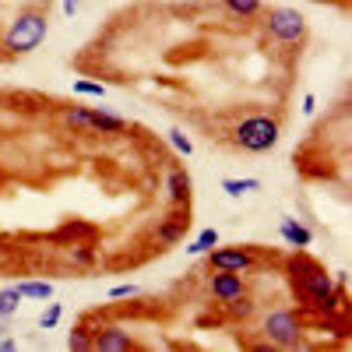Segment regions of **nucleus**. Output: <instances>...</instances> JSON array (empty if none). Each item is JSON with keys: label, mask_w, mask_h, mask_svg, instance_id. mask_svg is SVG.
Segmentation results:
<instances>
[{"label": "nucleus", "mask_w": 352, "mask_h": 352, "mask_svg": "<svg viewBox=\"0 0 352 352\" xmlns=\"http://www.w3.org/2000/svg\"><path fill=\"white\" fill-rule=\"evenodd\" d=\"M285 278L292 285V296L300 300V314L324 317L345 310V285H338V278L328 275L324 264L307 254V247H296V254L285 261Z\"/></svg>", "instance_id": "obj_1"}, {"label": "nucleus", "mask_w": 352, "mask_h": 352, "mask_svg": "<svg viewBox=\"0 0 352 352\" xmlns=\"http://www.w3.org/2000/svg\"><path fill=\"white\" fill-rule=\"evenodd\" d=\"M46 32H50V18L43 11H36V8L32 11H18V18L8 25V32H4V50L11 56L32 53V50L43 46Z\"/></svg>", "instance_id": "obj_2"}, {"label": "nucleus", "mask_w": 352, "mask_h": 352, "mask_svg": "<svg viewBox=\"0 0 352 352\" xmlns=\"http://www.w3.org/2000/svg\"><path fill=\"white\" fill-rule=\"evenodd\" d=\"M264 338H268L272 345L278 349H296L303 342V314L300 310H292V307H278L272 310L268 317H264V324H261Z\"/></svg>", "instance_id": "obj_3"}, {"label": "nucleus", "mask_w": 352, "mask_h": 352, "mask_svg": "<svg viewBox=\"0 0 352 352\" xmlns=\"http://www.w3.org/2000/svg\"><path fill=\"white\" fill-rule=\"evenodd\" d=\"M232 141L240 144L243 152H272L278 144V120H272V116H247V120L236 124V131H232Z\"/></svg>", "instance_id": "obj_4"}, {"label": "nucleus", "mask_w": 352, "mask_h": 352, "mask_svg": "<svg viewBox=\"0 0 352 352\" xmlns=\"http://www.w3.org/2000/svg\"><path fill=\"white\" fill-rule=\"evenodd\" d=\"M264 32H268L275 43H285V46H296L307 39V18L292 8H272L264 14Z\"/></svg>", "instance_id": "obj_5"}, {"label": "nucleus", "mask_w": 352, "mask_h": 352, "mask_svg": "<svg viewBox=\"0 0 352 352\" xmlns=\"http://www.w3.org/2000/svg\"><path fill=\"white\" fill-rule=\"evenodd\" d=\"M208 264H212V272H236V275H243V272H254V254L247 250V247H222V250H208Z\"/></svg>", "instance_id": "obj_6"}, {"label": "nucleus", "mask_w": 352, "mask_h": 352, "mask_svg": "<svg viewBox=\"0 0 352 352\" xmlns=\"http://www.w3.org/2000/svg\"><path fill=\"white\" fill-rule=\"evenodd\" d=\"M134 338L120 324H99L92 331V352H131Z\"/></svg>", "instance_id": "obj_7"}, {"label": "nucleus", "mask_w": 352, "mask_h": 352, "mask_svg": "<svg viewBox=\"0 0 352 352\" xmlns=\"http://www.w3.org/2000/svg\"><path fill=\"white\" fill-rule=\"evenodd\" d=\"M208 292H212L219 303H229V300L243 296V292H247V282H243V275H236V272H212Z\"/></svg>", "instance_id": "obj_8"}, {"label": "nucleus", "mask_w": 352, "mask_h": 352, "mask_svg": "<svg viewBox=\"0 0 352 352\" xmlns=\"http://www.w3.org/2000/svg\"><path fill=\"white\" fill-rule=\"evenodd\" d=\"M187 226H190V215L176 208V212H169V215H166V222L159 226L155 240H159L162 247H173V243H180V236L187 232Z\"/></svg>", "instance_id": "obj_9"}, {"label": "nucleus", "mask_w": 352, "mask_h": 352, "mask_svg": "<svg viewBox=\"0 0 352 352\" xmlns=\"http://www.w3.org/2000/svg\"><path fill=\"white\" fill-rule=\"evenodd\" d=\"M166 190H169V201L176 204V208L190 204V173L187 169H173L166 176Z\"/></svg>", "instance_id": "obj_10"}, {"label": "nucleus", "mask_w": 352, "mask_h": 352, "mask_svg": "<svg viewBox=\"0 0 352 352\" xmlns=\"http://www.w3.org/2000/svg\"><path fill=\"white\" fill-rule=\"evenodd\" d=\"M278 236H282L289 247H310V243H314V232H310L303 222H296V219H282Z\"/></svg>", "instance_id": "obj_11"}, {"label": "nucleus", "mask_w": 352, "mask_h": 352, "mask_svg": "<svg viewBox=\"0 0 352 352\" xmlns=\"http://www.w3.org/2000/svg\"><path fill=\"white\" fill-rule=\"evenodd\" d=\"M88 120H92V131H99V134H124L127 131L124 116H113L106 109H88Z\"/></svg>", "instance_id": "obj_12"}, {"label": "nucleus", "mask_w": 352, "mask_h": 352, "mask_svg": "<svg viewBox=\"0 0 352 352\" xmlns=\"http://www.w3.org/2000/svg\"><path fill=\"white\" fill-rule=\"evenodd\" d=\"M64 127L74 131V134H88V131H92L88 109H85V106H67V109H64Z\"/></svg>", "instance_id": "obj_13"}, {"label": "nucleus", "mask_w": 352, "mask_h": 352, "mask_svg": "<svg viewBox=\"0 0 352 352\" xmlns=\"http://www.w3.org/2000/svg\"><path fill=\"white\" fill-rule=\"evenodd\" d=\"M67 349L71 352H92V328H88V324H74V331L67 335Z\"/></svg>", "instance_id": "obj_14"}, {"label": "nucleus", "mask_w": 352, "mask_h": 352, "mask_svg": "<svg viewBox=\"0 0 352 352\" xmlns=\"http://www.w3.org/2000/svg\"><path fill=\"white\" fill-rule=\"evenodd\" d=\"M21 300H50L53 296V282H18Z\"/></svg>", "instance_id": "obj_15"}, {"label": "nucleus", "mask_w": 352, "mask_h": 352, "mask_svg": "<svg viewBox=\"0 0 352 352\" xmlns=\"http://www.w3.org/2000/svg\"><path fill=\"white\" fill-rule=\"evenodd\" d=\"M222 190L229 194V197H243V194H250V190H261V180H254V176H243V180H222Z\"/></svg>", "instance_id": "obj_16"}, {"label": "nucleus", "mask_w": 352, "mask_h": 352, "mask_svg": "<svg viewBox=\"0 0 352 352\" xmlns=\"http://www.w3.org/2000/svg\"><path fill=\"white\" fill-rule=\"evenodd\" d=\"M212 247H219V229H204V232H201V236H197L194 243H187V254L201 257V254H208Z\"/></svg>", "instance_id": "obj_17"}, {"label": "nucleus", "mask_w": 352, "mask_h": 352, "mask_svg": "<svg viewBox=\"0 0 352 352\" xmlns=\"http://www.w3.org/2000/svg\"><path fill=\"white\" fill-rule=\"evenodd\" d=\"M18 307H21V292H18V285L14 289H0V317H14L18 314Z\"/></svg>", "instance_id": "obj_18"}, {"label": "nucleus", "mask_w": 352, "mask_h": 352, "mask_svg": "<svg viewBox=\"0 0 352 352\" xmlns=\"http://www.w3.org/2000/svg\"><path fill=\"white\" fill-rule=\"evenodd\" d=\"M222 4L236 18H257L261 14V0H222Z\"/></svg>", "instance_id": "obj_19"}, {"label": "nucleus", "mask_w": 352, "mask_h": 352, "mask_svg": "<svg viewBox=\"0 0 352 352\" xmlns=\"http://www.w3.org/2000/svg\"><path fill=\"white\" fill-rule=\"evenodd\" d=\"M166 138H169V144H173V148L180 152V155H194V141H190V138H187L184 131H176V127H173V131H169Z\"/></svg>", "instance_id": "obj_20"}, {"label": "nucleus", "mask_w": 352, "mask_h": 352, "mask_svg": "<svg viewBox=\"0 0 352 352\" xmlns=\"http://www.w3.org/2000/svg\"><path fill=\"white\" fill-rule=\"evenodd\" d=\"M60 314H64L60 303H50V307L39 314V328H43V331H53L56 324H60Z\"/></svg>", "instance_id": "obj_21"}, {"label": "nucleus", "mask_w": 352, "mask_h": 352, "mask_svg": "<svg viewBox=\"0 0 352 352\" xmlns=\"http://www.w3.org/2000/svg\"><path fill=\"white\" fill-rule=\"evenodd\" d=\"M74 96H92V99H106V88L96 81H74Z\"/></svg>", "instance_id": "obj_22"}, {"label": "nucleus", "mask_w": 352, "mask_h": 352, "mask_svg": "<svg viewBox=\"0 0 352 352\" xmlns=\"http://www.w3.org/2000/svg\"><path fill=\"white\" fill-rule=\"evenodd\" d=\"M138 292H141V289H138L134 282H127V285H113V289H109V300H127V296H138Z\"/></svg>", "instance_id": "obj_23"}, {"label": "nucleus", "mask_w": 352, "mask_h": 352, "mask_svg": "<svg viewBox=\"0 0 352 352\" xmlns=\"http://www.w3.org/2000/svg\"><path fill=\"white\" fill-rule=\"evenodd\" d=\"M18 349V338H11V335H0V352H14Z\"/></svg>", "instance_id": "obj_24"}, {"label": "nucleus", "mask_w": 352, "mask_h": 352, "mask_svg": "<svg viewBox=\"0 0 352 352\" xmlns=\"http://www.w3.org/2000/svg\"><path fill=\"white\" fill-rule=\"evenodd\" d=\"M78 8H81V0H64V14H67V18H74Z\"/></svg>", "instance_id": "obj_25"}, {"label": "nucleus", "mask_w": 352, "mask_h": 352, "mask_svg": "<svg viewBox=\"0 0 352 352\" xmlns=\"http://www.w3.org/2000/svg\"><path fill=\"white\" fill-rule=\"evenodd\" d=\"M314 109H317V102H314V96H307V99H303V113H307V116H310V113H314Z\"/></svg>", "instance_id": "obj_26"}, {"label": "nucleus", "mask_w": 352, "mask_h": 352, "mask_svg": "<svg viewBox=\"0 0 352 352\" xmlns=\"http://www.w3.org/2000/svg\"><path fill=\"white\" fill-rule=\"evenodd\" d=\"M314 4H328V0H314Z\"/></svg>", "instance_id": "obj_27"}]
</instances>
